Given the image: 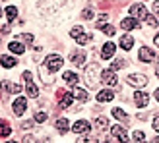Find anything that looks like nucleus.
Wrapping results in <instances>:
<instances>
[{"label": "nucleus", "mask_w": 159, "mask_h": 143, "mask_svg": "<svg viewBox=\"0 0 159 143\" xmlns=\"http://www.w3.org/2000/svg\"><path fill=\"white\" fill-rule=\"evenodd\" d=\"M101 74H103L101 66L97 64V62H91V64L85 68V77H84L85 83L89 85V87H97L99 81H101Z\"/></svg>", "instance_id": "obj_1"}, {"label": "nucleus", "mask_w": 159, "mask_h": 143, "mask_svg": "<svg viewBox=\"0 0 159 143\" xmlns=\"http://www.w3.org/2000/svg\"><path fill=\"white\" fill-rule=\"evenodd\" d=\"M62 64H64V62H62V58L58 56V54H49V56L45 58V68L49 70V72H52V74L57 70H60Z\"/></svg>", "instance_id": "obj_2"}, {"label": "nucleus", "mask_w": 159, "mask_h": 143, "mask_svg": "<svg viewBox=\"0 0 159 143\" xmlns=\"http://www.w3.org/2000/svg\"><path fill=\"white\" fill-rule=\"evenodd\" d=\"M57 97H58V106L60 108H70L72 106V102H74V95L72 93H68L64 89H58Z\"/></svg>", "instance_id": "obj_3"}, {"label": "nucleus", "mask_w": 159, "mask_h": 143, "mask_svg": "<svg viewBox=\"0 0 159 143\" xmlns=\"http://www.w3.org/2000/svg\"><path fill=\"white\" fill-rule=\"evenodd\" d=\"M23 79H25V85H27V95H29V97L31 99H35L37 97V95H39V91H37V87H35V83H33V76H31V72H23V76H21Z\"/></svg>", "instance_id": "obj_4"}, {"label": "nucleus", "mask_w": 159, "mask_h": 143, "mask_svg": "<svg viewBox=\"0 0 159 143\" xmlns=\"http://www.w3.org/2000/svg\"><path fill=\"white\" fill-rule=\"evenodd\" d=\"M130 14H132V18H142V20H144L148 15V8H146V4H142V2L132 4L130 6Z\"/></svg>", "instance_id": "obj_5"}, {"label": "nucleus", "mask_w": 159, "mask_h": 143, "mask_svg": "<svg viewBox=\"0 0 159 143\" xmlns=\"http://www.w3.org/2000/svg\"><path fill=\"white\" fill-rule=\"evenodd\" d=\"M101 81L109 85V87H115L116 81H118V77L115 76V72L113 70H103V74H101Z\"/></svg>", "instance_id": "obj_6"}, {"label": "nucleus", "mask_w": 159, "mask_h": 143, "mask_svg": "<svg viewBox=\"0 0 159 143\" xmlns=\"http://www.w3.org/2000/svg\"><path fill=\"white\" fill-rule=\"evenodd\" d=\"M128 83L132 87H144V85H148V77L144 74H130L128 76Z\"/></svg>", "instance_id": "obj_7"}, {"label": "nucleus", "mask_w": 159, "mask_h": 143, "mask_svg": "<svg viewBox=\"0 0 159 143\" xmlns=\"http://www.w3.org/2000/svg\"><path fill=\"white\" fill-rule=\"evenodd\" d=\"M111 133H113V137L118 139V143H130V139H128V136H126L122 126H113V128H111Z\"/></svg>", "instance_id": "obj_8"}, {"label": "nucleus", "mask_w": 159, "mask_h": 143, "mask_svg": "<svg viewBox=\"0 0 159 143\" xmlns=\"http://www.w3.org/2000/svg\"><path fill=\"white\" fill-rule=\"evenodd\" d=\"M12 108H14V114H16V116H21V114L27 110V101L23 99V97L16 99V101H14V105H12Z\"/></svg>", "instance_id": "obj_9"}, {"label": "nucleus", "mask_w": 159, "mask_h": 143, "mask_svg": "<svg viewBox=\"0 0 159 143\" xmlns=\"http://www.w3.org/2000/svg\"><path fill=\"white\" fill-rule=\"evenodd\" d=\"M134 102H136L138 108H144V106H148V102H149V95L144 93V91H136V93H134Z\"/></svg>", "instance_id": "obj_10"}, {"label": "nucleus", "mask_w": 159, "mask_h": 143, "mask_svg": "<svg viewBox=\"0 0 159 143\" xmlns=\"http://www.w3.org/2000/svg\"><path fill=\"white\" fill-rule=\"evenodd\" d=\"M115 50H116V45L115 43H105V45H103V49H101V58L103 60H109L115 54Z\"/></svg>", "instance_id": "obj_11"}, {"label": "nucleus", "mask_w": 159, "mask_h": 143, "mask_svg": "<svg viewBox=\"0 0 159 143\" xmlns=\"http://www.w3.org/2000/svg\"><path fill=\"white\" fill-rule=\"evenodd\" d=\"M89 130H91V124L87 122V120H78L72 126V132H76V133H87Z\"/></svg>", "instance_id": "obj_12"}, {"label": "nucleus", "mask_w": 159, "mask_h": 143, "mask_svg": "<svg viewBox=\"0 0 159 143\" xmlns=\"http://www.w3.org/2000/svg\"><path fill=\"white\" fill-rule=\"evenodd\" d=\"M140 60L146 62V64H149V62H155V52L149 50L148 46H144V49H140Z\"/></svg>", "instance_id": "obj_13"}, {"label": "nucleus", "mask_w": 159, "mask_h": 143, "mask_svg": "<svg viewBox=\"0 0 159 143\" xmlns=\"http://www.w3.org/2000/svg\"><path fill=\"white\" fill-rule=\"evenodd\" d=\"M120 27L126 29V31H132V29H138V27H140V23H138L136 18H126V20L120 21Z\"/></svg>", "instance_id": "obj_14"}, {"label": "nucleus", "mask_w": 159, "mask_h": 143, "mask_svg": "<svg viewBox=\"0 0 159 143\" xmlns=\"http://www.w3.org/2000/svg\"><path fill=\"white\" fill-rule=\"evenodd\" d=\"M0 87H2L4 93H21V85H12L10 81H6V79L0 83Z\"/></svg>", "instance_id": "obj_15"}, {"label": "nucleus", "mask_w": 159, "mask_h": 143, "mask_svg": "<svg viewBox=\"0 0 159 143\" xmlns=\"http://www.w3.org/2000/svg\"><path fill=\"white\" fill-rule=\"evenodd\" d=\"M115 99V93L111 91V89H103L97 93V101L99 102H109V101H113Z\"/></svg>", "instance_id": "obj_16"}, {"label": "nucleus", "mask_w": 159, "mask_h": 143, "mask_svg": "<svg viewBox=\"0 0 159 143\" xmlns=\"http://www.w3.org/2000/svg\"><path fill=\"white\" fill-rule=\"evenodd\" d=\"M62 77H64V81L68 83V85H78V81H80V77L74 74V72H64V76H62Z\"/></svg>", "instance_id": "obj_17"}, {"label": "nucleus", "mask_w": 159, "mask_h": 143, "mask_svg": "<svg viewBox=\"0 0 159 143\" xmlns=\"http://www.w3.org/2000/svg\"><path fill=\"white\" fill-rule=\"evenodd\" d=\"M132 45H134V37L132 35H122L120 37V46H122L124 50H130Z\"/></svg>", "instance_id": "obj_18"}, {"label": "nucleus", "mask_w": 159, "mask_h": 143, "mask_svg": "<svg viewBox=\"0 0 159 143\" xmlns=\"http://www.w3.org/2000/svg\"><path fill=\"white\" fill-rule=\"evenodd\" d=\"M113 116L116 118V120H120V122H124V124H126V122L130 120V116L126 114V112H124L122 108H113Z\"/></svg>", "instance_id": "obj_19"}, {"label": "nucleus", "mask_w": 159, "mask_h": 143, "mask_svg": "<svg viewBox=\"0 0 159 143\" xmlns=\"http://www.w3.org/2000/svg\"><path fill=\"white\" fill-rule=\"evenodd\" d=\"M72 62H74L78 68H85V54H82V52L72 54Z\"/></svg>", "instance_id": "obj_20"}, {"label": "nucleus", "mask_w": 159, "mask_h": 143, "mask_svg": "<svg viewBox=\"0 0 159 143\" xmlns=\"http://www.w3.org/2000/svg\"><path fill=\"white\" fill-rule=\"evenodd\" d=\"M12 133V128L6 120H0V137H8Z\"/></svg>", "instance_id": "obj_21"}, {"label": "nucleus", "mask_w": 159, "mask_h": 143, "mask_svg": "<svg viewBox=\"0 0 159 143\" xmlns=\"http://www.w3.org/2000/svg\"><path fill=\"white\" fill-rule=\"evenodd\" d=\"M8 49H10L14 54H23V50H25V46H23L21 43H18V41H14V43H10V45H8Z\"/></svg>", "instance_id": "obj_22"}, {"label": "nucleus", "mask_w": 159, "mask_h": 143, "mask_svg": "<svg viewBox=\"0 0 159 143\" xmlns=\"http://www.w3.org/2000/svg\"><path fill=\"white\" fill-rule=\"evenodd\" d=\"M0 62H2V66H4V68H14L16 64H18V60H16L14 56H8V54L0 58Z\"/></svg>", "instance_id": "obj_23"}, {"label": "nucleus", "mask_w": 159, "mask_h": 143, "mask_svg": "<svg viewBox=\"0 0 159 143\" xmlns=\"http://www.w3.org/2000/svg\"><path fill=\"white\" fill-rule=\"evenodd\" d=\"M57 130H58L60 133H66V132L70 130V122L64 120V118H60V120H57Z\"/></svg>", "instance_id": "obj_24"}, {"label": "nucleus", "mask_w": 159, "mask_h": 143, "mask_svg": "<svg viewBox=\"0 0 159 143\" xmlns=\"http://www.w3.org/2000/svg\"><path fill=\"white\" fill-rule=\"evenodd\" d=\"M107 124H109V120H107L105 116H97V120H95V126H97V130H99V132L107 130Z\"/></svg>", "instance_id": "obj_25"}, {"label": "nucleus", "mask_w": 159, "mask_h": 143, "mask_svg": "<svg viewBox=\"0 0 159 143\" xmlns=\"http://www.w3.org/2000/svg\"><path fill=\"white\" fill-rule=\"evenodd\" d=\"M4 14H6L8 21H14V20H16V15H18V8H14V6H8Z\"/></svg>", "instance_id": "obj_26"}, {"label": "nucleus", "mask_w": 159, "mask_h": 143, "mask_svg": "<svg viewBox=\"0 0 159 143\" xmlns=\"http://www.w3.org/2000/svg\"><path fill=\"white\" fill-rule=\"evenodd\" d=\"M72 95L76 99H80V101H87V93L84 91V89H78V87H74L72 89Z\"/></svg>", "instance_id": "obj_27"}, {"label": "nucleus", "mask_w": 159, "mask_h": 143, "mask_svg": "<svg viewBox=\"0 0 159 143\" xmlns=\"http://www.w3.org/2000/svg\"><path fill=\"white\" fill-rule=\"evenodd\" d=\"M126 66V60H122V58H116L115 62H111V70H120V68H124Z\"/></svg>", "instance_id": "obj_28"}, {"label": "nucleus", "mask_w": 159, "mask_h": 143, "mask_svg": "<svg viewBox=\"0 0 159 143\" xmlns=\"http://www.w3.org/2000/svg\"><path fill=\"white\" fill-rule=\"evenodd\" d=\"M132 137L136 139V143H146V136H144V132H134V133H132Z\"/></svg>", "instance_id": "obj_29"}, {"label": "nucleus", "mask_w": 159, "mask_h": 143, "mask_svg": "<svg viewBox=\"0 0 159 143\" xmlns=\"http://www.w3.org/2000/svg\"><path fill=\"white\" fill-rule=\"evenodd\" d=\"M80 35H84V29L80 27V25H76V27H72V31H70V37H74V39H78Z\"/></svg>", "instance_id": "obj_30"}, {"label": "nucleus", "mask_w": 159, "mask_h": 143, "mask_svg": "<svg viewBox=\"0 0 159 143\" xmlns=\"http://www.w3.org/2000/svg\"><path fill=\"white\" fill-rule=\"evenodd\" d=\"M76 41H78V45H82V46H84V45H87V43L91 41V35H80Z\"/></svg>", "instance_id": "obj_31"}, {"label": "nucleus", "mask_w": 159, "mask_h": 143, "mask_svg": "<svg viewBox=\"0 0 159 143\" xmlns=\"http://www.w3.org/2000/svg\"><path fill=\"white\" fill-rule=\"evenodd\" d=\"M144 21L148 23V25H149V27H157V20L153 18V15H149V14H148V15H146V18H144Z\"/></svg>", "instance_id": "obj_32"}, {"label": "nucleus", "mask_w": 159, "mask_h": 143, "mask_svg": "<svg viewBox=\"0 0 159 143\" xmlns=\"http://www.w3.org/2000/svg\"><path fill=\"white\" fill-rule=\"evenodd\" d=\"M76 143H95V137L91 136H82V137H78Z\"/></svg>", "instance_id": "obj_33"}, {"label": "nucleus", "mask_w": 159, "mask_h": 143, "mask_svg": "<svg viewBox=\"0 0 159 143\" xmlns=\"http://www.w3.org/2000/svg\"><path fill=\"white\" fill-rule=\"evenodd\" d=\"M101 31H103L105 35H115V33H116V29H115L113 25H103V27H101Z\"/></svg>", "instance_id": "obj_34"}, {"label": "nucleus", "mask_w": 159, "mask_h": 143, "mask_svg": "<svg viewBox=\"0 0 159 143\" xmlns=\"http://www.w3.org/2000/svg\"><path fill=\"white\" fill-rule=\"evenodd\" d=\"M107 20H109V14H101L95 25H97V27H103V25H105V21H107Z\"/></svg>", "instance_id": "obj_35"}, {"label": "nucleus", "mask_w": 159, "mask_h": 143, "mask_svg": "<svg viewBox=\"0 0 159 143\" xmlns=\"http://www.w3.org/2000/svg\"><path fill=\"white\" fill-rule=\"evenodd\" d=\"M20 41H23V43H33V35H31V33H21L20 35Z\"/></svg>", "instance_id": "obj_36"}, {"label": "nucleus", "mask_w": 159, "mask_h": 143, "mask_svg": "<svg viewBox=\"0 0 159 143\" xmlns=\"http://www.w3.org/2000/svg\"><path fill=\"white\" fill-rule=\"evenodd\" d=\"M45 120H47V114H45V112H39V110H37V112H35V122L41 124V122H45Z\"/></svg>", "instance_id": "obj_37"}, {"label": "nucleus", "mask_w": 159, "mask_h": 143, "mask_svg": "<svg viewBox=\"0 0 159 143\" xmlns=\"http://www.w3.org/2000/svg\"><path fill=\"white\" fill-rule=\"evenodd\" d=\"M82 18H84V20H91V18H93V12H91V8H85V10L82 12Z\"/></svg>", "instance_id": "obj_38"}, {"label": "nucleus", "mask_w": 159, "mask_h": 143, "mask_svg": "<svg viewBox=\"0 0 159 143\" xmlns=\"http://www.w3.org/2000/svg\"><path fill=\"white\" fill-rule=\"evenodd\" d=\"M23 128H25V130H29V128H33V122H31V120H25V122L21 124V130H23Z\"/></svg>", "instance_id": "obj_39"}, {"label": "nucleus", "mask_w": 159, "mask_h": 143, "mask_svg": "<svg viewBox=\"0 0 159 143\" xmlns=\"http://www.w3.org/2000/svg\"><path fill=\"white\" fill-rule=\"evenodd\" d=\"M23 143H37V141H35L33 136H25V137H23Z\"/></svg>", "instance_id": "obj_40"}, {"label": "nucleus", "mask_w": 159, "mask_h": 143, "mask_svg": "<svg viewBox=\"0 0 159 143\" xmlns=\"http://www.w3.org/2000/svg\"><path fill=\"white\" fill-rule=\"evenodd\" d=\"M153 130H155V132L159 133V114L155 116V120H153Z\"/></svg>", "instance_id": "obj_41"}, {"label": "nucleus", "mask_w": 159, "mask_h": 143, "mask_svg": "<svg viewBox=\"0 0 159 143\" xmlns=\"http://www.w3.org/2000/svg\"><path fill=\"white\" fill-rule=\"evenodd\" d=\"M152 8H153V12L159 15V2H153V4H152Z\"/></svg>", "instance_id": "obj_42"}, {"label": "nucleus", "mask_w": 159, "mask_h": 143, "mask_svg": "<svg viewBox=\"0 0 159 143\" xmlns=\"http://www.w3.org/2000/svg\"><path fill=\"white\" fill-rule=\"evenodd\" d=\"M2 33H4V35L10 33V25H4V27H2Z\"/></svg>", "instance_id": "obj_43"}, {"label": "nucleus", "mask_w": 159, "mask_h": 143, "mask_svg": "<svg viewBox=\"0 0 159 143\" xmlns=\"http://www.w3.org/2000/svg\"><path fill=\"white\" fill-rule=\"evenodd\" d=\"M153 43H155V45H157V46H159V33H157V35H155V39H153Z\"/></svg>", "instance_id": "obj_44"}, {"label": "nucleus", "mask_w": 159, "mask_h": 143, "mask_svg": "<svg viewBox=\"0 0 159 143\" xmlns=\"http://www.w3.org/2000/svg\"><path fill=\"white\" fill-rule=\"evenodd\" d=\"M152 143H159V136H157V137H153V139H152Z\"/></svg>", "instance_id": "obj_45"}, {"label": "nucleus", "mask_w": 159, "mask_h": 143, "mask_svg": "<svg viewBox=\"0 0 159 143\" xmlns=\"http://www.w3.org/2000/svg\"><path fill=\"white\" fill-rule=\"evenodd\" d=\"M155 99H157V101H159V89H157V91H155Z\"/></svg>", "instance_id": "obj_46"}, {"label": "nucleus", "mask_w": 159, "mask_h": 143, "mask_svg": "<svg viewBox=\"0 0 159 143\" xmlns=\"http://www.w3.org/2000/svg\"><path fill=\"white\" fill-rule=\"evenodd\" d=\"M155 76H157V77H159V66H157V70H155Z\"/></svg>", "instance_id": "obj_47"}, {"label": "nucleus", "mask_w": 159, "mask_h": 143, "mask_svg": "<svg viewBox=\"0 0 159 143\" xmlns=\"http://www.w3.org/2000/svg\"><path fill=\"white\" fill-rule=\"evenodd\" d=\"M6 143H18V141H6Z\"/></svg>", "instance_id": "obj_48"}, {"label": "nucleus", "mask_w": 159, "mask_h": 143, "mask_svg": "<svg viewBox=\"0 0 159 143\" xmlns=\"http://www.w3.org/2000/svg\"><path fill=\"white\" fill-rule=\"evenodd\" d=\"M0 18H2V10H0Z\"/></svg>", "instance_id": "obj_49"}, {"label": "nucleus", "mask_w": 159, "mask_h": 143, "mask_svg": "<svg viewBox=\"0 0 159 143\" xmlns=\"http://www.w3.org/2000/svg\"><path fill=\"white\" fill-rule=\"evenodd\" d=\"M105 143H111V141H105Z\"/></svg>", "instance_id": "obj_50"}]
</instances>
